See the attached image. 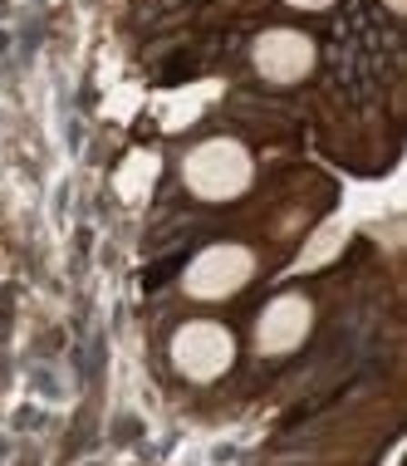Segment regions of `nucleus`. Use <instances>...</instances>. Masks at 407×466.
I'll use <instances>...</instances> for the list:
<instances>
[{
  "label": "nucleus",
  "mask_w": 407,
  "mask_h": 466,
  "mask_svg": "<svg viewBox=\"0 0 407 466\" xmlns=\"http://www.w3.org/2000/svg\"><path fill=\"white\" fill-rule=\"evenodd\" d=\"M182 182L201 201H236L256 182V162H250L246 143H236V137H201L182 157Z\"/></svg>",
  "instance_id": "f257e3e1"
},
{
  "label": "nucleus",
  "mask_w": 407,
  "mask_h": 466,
  "mask_svg": "<svg viewBox=\"0 0 407 466\" xmlns=\"http://www.w3.org/2000/svg\"><path fill=\"white\" fill-rule=\"evenodd\" d=\"M250 280H256V256H250V246H236V241H216L197 250L182 270V289L192 299H207V305L240 295Z\"/></svg>",
  "instance_id": "f03ea898"
},
{
  "label": "nucleus",
  "mask_w": 407,
  "mask_h": 466,
  "mask_svg": "<svg viewBox=\"0 0 407 466\" xmlns=\"http://www.w3.org/2000/svg\"><path fill=\"white\" fill-rule=\"evenodd\" d=\"M172 369L192 383H216L236 363V334L221 319H187L168 344Z\"/></svg>",
  "instance_id": "7ed1b4c3"
},
{
  "label": "nucleus",
  "mask_w": 407,
  "mask_h": 466,
  "mask_svg": "<svg viewBox=\"0 0 407 466\" xmlns=\"http://www.w3.org/2000/svg\"><path fill=\"white\" fill-rule=\"evenodd\" d=\"M250 65L265 84H300L310 79L314 65H320V49L304 30H290V25H275L265 30L256 45H250Z\"/></svg>",
  "instance_id": "20e7f679"
},
{
  "label": "nucleus",
  "mask_w": 407,
  "mask_h": 466,
  "mask_svg": "<svg viewBox=\"0 0 407 466\" xmlns=\"http://www.w3.org/2000/svg\"><path fill=\"white\" fill-rule=\"evenodd\" d=\"M310 329H314V305L300 289H285V295H275L270 305L256 314V349L265 359L295 354L304 339H310Z\"/></svg>",
  "instance_id": "39448f33"
},
{
  "label": "nucleus",
  "mask_w": 407,
  "mask_h": 466,
  "mask_svg": "<svg viewBox=\"0 0 407 466\" xmlns=\"http://www.w3.org/2000/svg\"><path fill=\"white\" fill-rule=\"evenodd\" d=\"M285 5H295V10H329L334 0H285Z\"/></svg>",
  "instance_id": "423d86ee"
},
{
  "label": "nucleus",
  "mask_w": 407,
  "mask_h": 466,
  "mask_svg": "<svg viewBox=\"0 0 407 466\" xmlns=\"http://www.w3.org/2000/svg\"><path fill=\"white\" fill-rule=\"evenodd\" d=\"M388 10H402V0H388Z\"/></svg>",
  "instance_id": "0eeeda50"
}]
</instances>
